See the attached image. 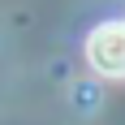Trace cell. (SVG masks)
<instances>
[{
  "mask_svg": "<svg viewBox=\"0 0 125 125\" xmlns=\"http://www.w3.org/2000/svg\"><path fill=\"white\" fill-rule=\"evenodd\" d=\"M86 61L104 78H125V22H104L86 35Z\"/></svg>",
  "mask_w": 125,
  "mask_h": 125,
  "instance_id": "obj_1",
  "label": "cell"
}]
</instances>
